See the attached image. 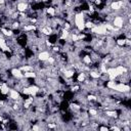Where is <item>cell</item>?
Instances as JSON below:
<instances>
[{"instance_id":"cell-4","label":"cell","mask_w":131,"mask_h":131,"mask_svg":"<svg viewBox=\"0 0 131 131\" xmlns=\"http://www.w3.org/2000/svg\"><path fill=\"white\" fill-rule=\"evenodd\" d=\"M8 97H9V98H11V99H13V100H16L17 98H19V97H20L19 91H17V90H15V89L10 88V90H9V92H8Z\"/></svg>"},{"instance_id":"cell-2","label":"cell","mask_w":131,"mask_h":131,"mask_svg":"<svg viewBox=\"0 0 131 131\" xmlns=\"http://www.w3.org/2000/svg\"><path fill=\"white\" fill-rule=\"evenodd\" d=\"M30 7V4L28 2H17L16 4V10L18 12H26Z\"/></svg>"},{"instance_id":"cell-3","label":"cell","mask_w":131,"mask_h":131,"mask_svg":"<svg viewBox=\"0 0 131 131\" xmlns=\"http://www.w3.org/2000/svg\"><path fill=\"white\" fill-rule=\"evenodd\" d=\"M10 74H11L14 78H16V79H21V78H24V73H23L18 68H11Z\"/></svg>"},{"instance_id":"cell-1","label":"cell","mask_w":131,"mask_h":131,"mask_svg":"<svg viewBox=\"0 0 131 131\" xmlns=\"http://www.w3.org/2000/svg\"><path fill=\"white\" fill-rule=\"evenodd\" d=\"M50 55H51L50 51H48V50H43V51H40V52L37 54V58H38V60H40V61H46V60L49 58Z\"/></svg>"},{"instance_id":"cell-5","label":"cell","mask_w":131,"mask_h":131,"mask_svg":"<svg viewBox=\"0 0 131 131\" xmlns=\"http://www.w3.org/2000/svg\"><path fill=\"white\" fill-rule=\"evenodd\" d=\"M114 1H117V0H114Z\"/></svg>"}]
</instances>
